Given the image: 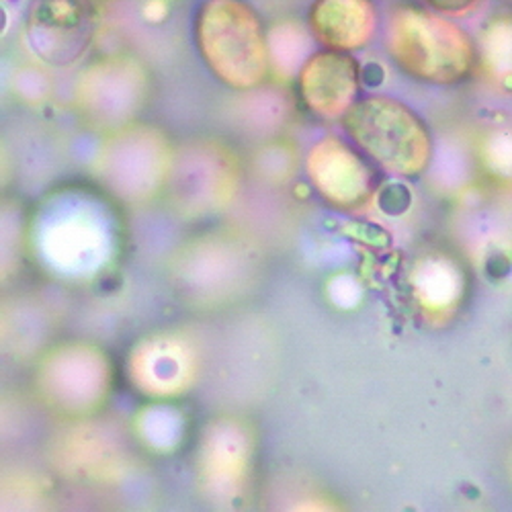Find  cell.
Masks as SVG:
<instances>
[{"label": "cell", "mask_w": 512, "mask_h": 512, "mask_svg": "<svg viewBox=\"0 0 512 512\" xmlns=\"http://www.w3.org/2000/svg\"><path fill=\"white\" fill-rule=\"evenodd\" d=\"M193 39L205 68L232 91L263 87L273 70L271 37L248 0H201Z\"/></svg>", "instance_id": "cell-1"}, {"label": "cell", "mask_w": 512, "mask_h": 512, "mask_svg": "<svg viewBox=\"0 0 512 512\" xmlns=\"http://www.w3.org/2000/svg\"><path fill=\"white\" fill-rule=\"evenodd\" d=\"M383 44L404 74L426 84L461 82L476 62L474 39L463 27L447 15L412 3L388 11Z\"/></svg>", "instance_id": "cell-2"}, {"label": "cell", "mask_w": 512, "mask_h": 512, "mask_svg": "<svg viewBox=\"0 0 512 512\" xmlns=\"http://www.w3.org/2000/svg\"><path fill=\"white\" fill-rule=\"evenodd\" d=\"M353 144L383 170L416 175L431 158V134L402 101L371 95L359 99L340 119Z\"/></svg>", "instance_id": "cell-3"}, {"label": "cell", "mask_w": 512, "mask_h": 512, "mask_svg": "<svg viewBox=\"0 0 512 512\" xmlns=\"http://www.w3.org/2000/svg\"><path fill=\"white\" fill-rule=\"evenodd\" d=\"M97 17L89 0H35L27 17L33 52L54 66H68L89 50Z\"/></svg>", "instance_id": "cell-4"}, {"label": "cell", "mask_w": 512, "mask_h": 512, "mask_svg": "<svg viewBox=\"0 0 512 512\" xmlns=\"http://www.w3.org/2000/svg\"><path fill=\"white\" fill-rule=\"evenodd\" d=\"M39 388L60 410H93L109 392V361L93 347L60 349L41 367Z\"/></svg>", "instance_id": "cell-5"}, {"label": "cell", "mask_w": 512, "mask_h": 512, "mask_svg": "<svg viewBox=\"0 0 512 512\" xmlns=\"http://www.w3.org/2000/svg\"><path fill=\"white\" fill-rule=\"evenodd\" d=\"M314 189L330 205L359 211L373 199L371 166L347 142L328 136L316 142L306 160Z\"/></svg>", "instance_id": "cell-6"}, {"label": "cell", "mask_w": 512, "mask_h": 512, "mask_svg": "<svg viewBox=\"0 0 512 512\" xmlns=\"http://www.w3.org/2000/svg\"><path fill=\"white\" fill-rule=\"evenodd\" d=\"M297 87L308 111L320 119H343L359 101L361 68L353 54L320 50L297 70Z\"/></svg>", "instance_id": "cell-7"}, {"label": "cell", "mask_w": 512, "mask_h": 512, "mask_svg": "<svg viewBox=\"0 0 512 512\" xmlns=\"http://www.w3.org/2000/svg\"><path fill=\"white\" fill-rule=\"evenodd\" d=\"M146 78L138 64L111 58L95 64L80 80V101L99 123L125 121L142 107Z\"/></svg>", "instance_id": "cell-8"}, {"label": "cell", "mask_w": 512, "mask_h": 512, "mask_svg": "<svg viewBox=\"0 0 512 512\" xmlns=\"http://www.w3.org/2000/svg\"><path fill=\"white\" fill-rule=\"evenodd\" d=\"M375 0H312L308 29L324 50L355 54L365 50L379 33Z\"/></svg>", "instance_id": "cell-9"}, {"label": "cell", "mask_w": 512, "mask_h": 512, "mask_svg": "<svg viewBox=\"0 0 512 512\" xmlns=\"http://www.w3.org/2000/svg\"><path fill=\"white\" fill-rule=\"evenodd\" d=\"M130 371L146 394L175 396L191 381L193 353L177 338H150L136 349Z\"/></svg>", "instance_id": "cell-10"}, {"label": "cell", "mask_w": 512, "mask_h": 512, "mask_svg": "<svg viewBox=\"0 0 512 512\" xmlns=\"http://www.w3.org/2000/svg\"><path fill=\"white\" fill-rule=\"evenodd\" d=\"M130 142H127V136H121L113 150L105 154V179L113 183V189L121 191L123 195H142L150 189L152 185H158L150 175H146L144 170H150V173L164 177L168 173V154L164 152L160 140L154 134H130Z\"/></svg>", "instance_id": "cell-11"}, {"label": "cell", "mask_w": 512, "mask_h": 512, "mask_svg": "<svg viewBox=\"0 0 512 512\" xmlns=\"http://www.w3.org/2000/svg\"><path fill=\"white\" fill-rule=\"evenodd\" d=\"M248 467V441L236 422H218L201 451V472L207 486L222 496L240 492Z\"/></svg>", "instance_id": "cell-12"}, {"label": "cell", "mask_w": 512, "mask_h": 512, "mask_svg": "<svg viewBox=\"0 0 512 512\" xmlns=\"http://www.w3.org/2000/svg\"><path fill=\"white\" fill-rule=\"evenodd\" d=\"M422 3L447 17H465L476 13L486 0H422Z\"/></svg>", "instance_id": "cell-13"}, {"label": "cell", "mask_w": 512, "mask_h": 512, "mask_svg": "<svg viewBox=\"0 0 512 512\" xmlns=\"http://www.w3.org/2000/svg\"><path fill=\"white\" fill-rule=\"evenodd\" d=\"M506 3H512V0H506Z\"/></svg>", "instance_id": "cell-14"}]
</instances>
